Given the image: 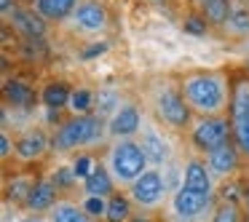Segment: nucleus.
Wrapping results in <instances>:
<instances>
[{
  "instance_id": "obj_2",
  "label": "nucleus",
  "mask_w": 249,
  "mask_h": 222,
  "mask_svg": "<svg viewBox=\"0 0 249 222\" xmlns=\"http://www.w3.org/2000/svg\"><path fill=\"white\" fill-rule=\"evenodd\" d=\"M107 137V118L97 113L89 115H70L59 126L51 129V142H54V153L67 155V153H86L94 147L105 145Z\"/></svg>"
},
{
  "instance_id": "obj_19",
  "label": "nucleus",
  "mask_w": 249,
  "mask_h": 222,
  "mask_svg": "<svg viewBox=\"0 0 249 222\" xmlns=\"http://www.w3.org/2000/svg\"><path fill=\"white\" fill-rule=\"evenodd\" d=\"M35 182H38V177H35V171H17L11 174V177L6 179V188H3V198H6V206H22L27 204L30 193H33Z\"/></svg>"
},
{
  "instance_id": "obj_13",
  "label": "nucleus",
  "mask_w": 249,
  "mask_h": 222,
  "mask_svg": "<svg viewBox=\"0 0 249 222\" xmlns=\"http://www.w3.org/2000/svg\"><path fill=\"white\" fill-rule=\"evenodd\" d=\"M206 166H209V171L217 177V182H225V179H233L238 171H241V163H244V155L241 150H238L236 142H228V145L217 147V150H212L209 155H204Z\"/></svg>"
},
{
  "instance_id": "obj_20",
  "label": "nucleus",
  "mask_w": 249,
  "mask_h": 222,
  "mask_svg": "<svg viewBox=\"0 0 249 222\" xmlns=\"http://www.w3.org/2000/svg\"><path fill=\"white\" fill-rule=\"evenodd\" d=\"M83 193L86 195H99V198H110L113 193H118V185H115V179L110 177L107 166H105L102 161H99L97 166L91 169V174L83 179Z\"/></svg>"
},
{
  "instance_id": "obj_1",
  "label": "nucleus",
  "mask_w": 249,
  "mask_h": 222,
  "mask_svg": "<svg viewBox=\"0 0 249 222\" xmlns=\"http://www.w3.org/2000/svg\"><path fill=\"white\" fill-rule=\"evenodd\" d=\"M179 88L193 115H228L233 83L220 70H196L179 78Z\"/></svg>"
},
{
  "instance_id": "obj_31",
  "label": "nucleus",
  "mask_w": 249,
  "mask_h": 222,
  "mask_svg": "<svg viewBox=\"0 0 249 222\" xmlns=\"http://www.w3.org/2000/svg\"><path fill=\"white\" fill-rule=\"evenodd\" d=\"M81 206L86 211L89 220H102L105 222V214H107V198H99V195H83L81 198Z\"/></svg>"
},
{
  "instance_id": "obj_7",
  "label": "nucleus",
  "mask_w": 249,
  "mask_h": 222,
  "mask_svg": "<svg viewBox=\"0 0 249 222\" xmlns=\"http://www.w3.org/2000/svg\"><path fill=\"white\" fill-rule=\"evenodd\" d=\"M49 153H54V142H51V131H46L43 126H27L14 139V155L22 166L43 163Z\"/></svg>"
},
{
  "instance_id": "obj_8",
  "label": "nucleus",
  "mask_w": 249,
  "mask_h": 222,
  "mask_svg": "<svg viewBox=\"0 0 249 222\" xmlns=\"http://www.w3.org/2000/svg\"><path fill=\"white\" fill-rule=\"evenodd\" d=\"M228 118L233 123V142L238 145L244 161H249V78L233 83V97Z\"/></svg>"
},
{
  "instance_id": "obj_22",
  "label": "nucleus",
  "mask_w": 249,
  "mask_h": 222,
  "mask_svg": "<svg viewBox=\"0 0 249 222\" xmlns=\"http://www.w3.org/2000/svg\"><path fill=\"white\" fill-rule=\"evenodd\" d=\"M137 206L134 201L129 198L126 190H118L107 198V214H105V222H131Z\"/></svg>"
},
{
  "instance_id": "obj_24",
  "label": "nucleus",
  "mask_w": 249,
  "mask_h": 222,
  "mask_svg": "<svg viewBox=\"0 0 249 222\" xmlns=\"http://www.w3.org/2000/svg\"><path fill=\"white\" fill-rule=\"evenodd\" d=\"M231 8H233V0H209L198 8V14L209 22V27H225Z\"/></svg>"
},
{
  "instance_id": "obj_33",
  "label": "nucleus",
  "mask_w": 249,
  "mask_h": 222,
  "mask_svg": "<svg viewBox=\"0 0 249 222\" xmlns=\"http://www.w3.org/2000/svg\"><path fill=\"white\" fill-rule=\"evenodd\" d=\"M97 166V161H94L91 155H89V150L86 153H75V161H72V169H75V174L81 179H86L89 174H91V169Z\"/></svg>"
},
{
  "instance_id": "obj_11",
  "label": "nucleus",
  "mask_w": 249,
  "mask_h": 222,
  "mask_svg": "<svg viewBox=\"0 0 249 222\" xmlns=\"http://www.w3.org/2000/svg\"><path fill=\"white\" fill-rule=\"evenodd\" d=\"M145 110L137 99H124L121 107L107 118V137L110 139H124V137H137L142 129Z\"/></svg>"
},
{
  "instance_id": "obj_27",
  "label": "nucleus",
  "mask_w": 249,
  "mask_h": 222,
  "mask_svg": "<svg viewBox=\"0 0 249 222\" xmlns=\"http://www.w3.org/2000/svg\"><path fill=\"white\" fill-rule=\"evenodd\" d=\"M124 99L126 97H121L115 88H97V94H94V113L102 115V118H110L121 107Z\"/></svg>"
},
{
  "instance_id": "obj_9",
  "label": "nucleus",
  "mask_w": 249,
  "mask_h": 222,
  "mask_svg": "<svg viewBox=\"0 0 249 222\" xmlns=\"http://www.w3.org/2000/svg\"><path fill=\"white\" fill-rule=\"evenodd\" d=\"M126 193H129L131 201H134L137 209H142V211L158 209V206H163V201L172 195L169 188H166V179H163L161 169H153V166L147 169V171L142 174V177L137 179Z\"/></svg>"
},
{
  "instance_id": "obj_38",
  "label": "nucleus",
  "mask_w": 249,
  "mask_h": 222,
  "mask_svg": "<svg viewBox=\"0 0 249 222\" xmlns=\"http://www.w3.org/2000/svg\"><path fill=\"white\" fill-rule=\"evenodd\" d=\"M17 222H51V220L46 214H27V211H24V217H19Z\"/></svg>"
},
{
  "instance_id": "obj_15",
  "label": "nucleus",
  "mask_w": 249,
  "mask_h": 222,
  "mask_svg": "<svg viewBox=\"0 0 249 222\" xmlns=\"http://www.w3.org/2000/svg\"><path fill=\"white\" fill-rule=\"evenodd\" d=\"M182 185L190 190H198V193H212L217 195V177L209 171L204 158L198 155H190L188 161L182 163Z\"/></svg>"
},
{
  "instance_id": "obj_35",
  "label": "nucleus",
  "mask_w": 249,
  "mask_h": 222,
  "mask_svg": "<svg viewBox=\"0 0 249 222\" xmlns=\"http://www.w3.org/2000/svg\"><path fill=\"white\" fill-rule=\"evenodd\" d=\"M107 51V43H91L86 51L81 54V59H94V56H102Z\"/></svg>"
},
{
  "instance_id": "obj_4",
  "label": "nucleus",
  "mask_w": 249,
  "mask_h": 222,
  "mask_svg": "<svg viewBox=\"0 0 249 222\" xmlns=\"http://www.w3.org/2000/svg\"><path fill=\"white\" fill-rule=\"evenodd\" d=\"M102 163L107 166L110 177L115 179L118 190H129L142 174L150 169L147 155L142 150L137 137H124V139H110V145L105 147Z\"/></svg>"
},
{
  "instance_id": "obj_30",
  "label": "nucleus",
  "mask_w": 249,
  "mask_h": 222,
  "mask_svg": "<svg viewBox=\"0 0 249 222\" xmlns=\"http://www.w3.org/2000/svg\"><path fill=\"white\" fill-rule=\"evenodd\" d=\"M17 56L27 65H38L49 56V46H46V40H19Z\"/></svg>"
},
{
  "instance_id": "obj_21",
  "label": "nucleus",
  "mask_w": 249,
  "mask_h": 222,
  "mask_svg": "<svg viewBox=\"0 0 249 222\" xmlns=\"http://www.w3.org/2000/svg\"><path fill=\"white\" fill-rule=\"evenodd\" d=\"M70 94H72V88L67 86L65 81H49L40 88V102H43L46 110L62 113V110H67V104H70Z\"/></svg>"
},
{
  "instance_id": "obj_5",
  "label": "nucleus",
  "mask_w": 249,
  "mask_h": 222,
  "mask_svg": "<svg viewBox=\"0 0 249 222\" xmlns=\"http://www.w3.org/2000/svg\"><path fill=\"white\" fill-rule=\"evenodd\" d=\"M185 137L196 155H209L212 150L233 139V123L228 115H196Z\"/></svg>"
},
{
  "instance_id": "obj_39",
  "label": "nucleus",
  "mask_w": 249,
  "mask_h": 222,
  "mask_svg": "<svg viewBox=\"0 0 249 222\" xmlns=\"http://www.w3.org/2000/svg\"><path fill=\"white\" fill-rule=\"evenodd\" d=\"M244 211H247V220H249V182L247 185H244Z\"/></svg>"
},
{
  "instance_id": "obj_41",
  "label": "nucleus",
  "mask_w": 249,
  "mask_h": 222,
  "mask_svg": "<svg viewBox=\"0 0 249 222\" xmlns=\"http://www.w3.org/2000/svg\"><path fill=\"white\" fill-rule=\"evenodd\" d=\"M244 3H247V6H249V0H244Z\"/></svg>"
},
{
  "instance_id": "obj_16",
  "label": "nucleus",
  "mask_w": 249,
  "mask_h": 222,
  "mask_svg": "<svg viewBox=\"0 0 249 222\" xmlns=\"http://www.w3.org/2000/svg\"><path fill=\"white\" fill-rule=\"evenodd\" d=\"M59 201H62V190L56 188L49 177H38L27 204H24V211H27V214H46L49 217V211L54 209Z\"/></svg>"
},
{
  "instance_id": "obj_37",
  "label": "nucleus",
  "mask_w": 249,
  "mask_h": 222,
  "mask_svg": "<svg viewBox=\"0 0 249 222\" xmlns=\"http://www.w3.org/2000/svg\"><path fill=\"white\" fill-rule=\"evenodd\" d=\"M131 222H158V220L153 217V211H142V209H137V211H134V217H131Z\"/></svg>"
},
{
  "instance_id": "obj_18",
  "label": "nucleus",
  "mask_w": 249,
  "mask_h": 222,
  "mask_svg": "<svg viewBox=\"0 0 249 222\" xmlns=\"http://www.w3.org/2000/svg\"><path fill=\"white\" fill-rule=\"evenodd\" d=\"M78 6H81V0H30V8L38 17H43L49 24L70 22L72 14L78 11Z\"/></svg>"
},
{
  "instance_id": "obj_3",
  "label": "nucleus",
  "mask_w": 249,
  "mask_h": 222,
  "mask_svg": "<svg viewBox=\"0 0 249 222\" xmlns=\"http://www.w3.org/2000/svg\"><path fill=\"white\" fill-rule=\"evenodd\" d=\"M147 113L158 120L166 131H188V126L193 123V110L188 107L182 97L179 81H156L147 88Z\"/></svg>"
},
{
  "instance_id": "obj_25",
  "label": "nucleus",
  "mask_w": 249,
  "mask_h": 222,
  "mask_svg": "<svg viewBox=\"0 0 249 222\" xmlns=\"http://www.w3.org/2000/svg\"><path fill=\"white\" fill-rule=\"evenodd\" d=\"M49 220L51 222H89V217H86V211H83L81 204H75V201H70V198H62L59 204L49 211Z\"/></svg>"
},
{
  "instance_id": "obj_6",
  "label": "nucleus",
  "mask_w": 249,
  "mask_h": 222,
  "mask_svg": "<svg viewBox=\"0 0 249 222\" xmlns=\"http://www.w3.org/2000/svg\"><path fill=\"white\" fill-rule=\"evenodd\" d=\"M137 139H140L142 150H145V155H147V163H150L153 169H161V166H166L169 161H174V145H172V139L166 137L163 126L158 123V120L147 113V110H145L142 129H140V134H137Z\"/></svg>"
},
{
  "instance_id": "obj_10",
  "label": "nucleus",
  "mask_w": 249,
  "mask_h": 222,
  "mask_svg": "<svg viewBox=\"0 0 249 222\" xmlns=\"http://www.w3.org/2000/svg\"><path fill=\"white\" fill-rule=\"evenodd\" d=\"M214 204L217 201H214L212 193H198V190H190V188H185V185L177 190V193H172V198H169L172 214L177 217V220H182V222H196L204 214H212Z\"/></svg>"
},
{
  "instance_id": "obj_36",
  "label": "nucleus",
  "mask_w": 249,
  "mask_h": 222,
  "mask_svg": "<svg viewBox=\"0 0 249 222\" xmlns=\"http://www.w3.org/2000/svg\"><path fill=\"white\" fill-rule=\"evenodd\" d=\"M19 3L17 0H0V14H3V19H8L14 14V8H17Z\"/></svg>"
},
{
  "instance_id": "obj_26",
  "label": "nucleus",
  "mask_w": 249,
  "mask_h": 222,
  "mask_svg": "<svg viewBox=\"0 0 249 222\" xmlns=\"http://www.w3.org/2000/svg\"><path fill=\"white\" fill-rule=\"evenodd\" d=\"M49 179L56 185V188L62 190V193H72V190L78 188V182L83 185V179L75 174V169H72V163H56L54 169H51Z\"/></svg>"
},
{
  "instance_id": "obj_34",
  "label": "nucleus",
  "mask_w": 249,
  "mask_h": 222,
  "mask_svg": "<svg viewBox=\"0 0 249 222\" xmlns=\"http://www.w3.org/2000/svg\"><path fill=\"white\" fill-rule=\"evenodd\" d=\"M11 155H14V142H11L8 129H3V134H0V158L3 161H11Z\"/></svg>"
},
{
  "instance_id": "obj_28",
  "label": "nucleus",
  "mask_w": 249,
  "mask_h": 222,
  "mask_svg": "<svg viewBox=\"0 0 249 222\" xmlns=\"http://www.w3.org/2000/svg\"><path fill=\"white\" fill-rule=\"evenodd\" d=\"M247 220V211L241 204H233V201H217L214 209L209 214V222H244Z\"/></svg>"
},
{
  "instance_id": "obj_42",
  "label": "nucleus",
  "mask_w": 249,
  "mask_h": 222,
  "mask_svg": "<svg viewBox=\"0 0 249 222\" xmlns=\"http://www.w3.org/2000/svg\"><path fill=\"white\" fill-rule=\"evenodd\" d=\"M89 222H94V220H89Z\"/></svg>"
},
{
  "instance_id": "obj_12",
  "label": "nucleus",
  "mask_w": 249,
  "mask_h": 222,
  "mask_svg": "<svg viewBox=\"0 0 249 222\" xmlns=\"http://www.w3.org/2000/svg\"><path fill=\"white\" fill-rule=\"evenodd\" d=\"M6 27L14 30L19 40H46V35H49V22L38 17L30 6L14 8V14L6 19Z\"/></svg>"
},
{
  "instance_id": "obj_40",
  "label": "nucleus",
  "mask_w": 249,
  "mask_h": 222,
  "mask_svg": "<svg viewBox=\"0 0 249 222\" xmlns=\"http://www.w3.org/2000/svg\"><path fill=\"white\" fill-rule=\"evenodd\" d=\"M193 3H196V8H201L204 3H209V0H193Z\"/></svg>"
},
{
  "instance_id": "obj_23",
  "label": "nucleus",
  "mask_w": 249,
  "mask_h": 222,
  "mask_svg": "<svg viewBox=\"0 0 249 222\" xmlns=\"http://www.w3.org/2000/svg\"><path fill=\"white\" fill-rule=\"evenodd\" d=\"M222 33L231 38H249V6L244 0H233L231 17H228Z\"/></svg>"
},
{
  "instance_id": "obj_32",
  "label": "nucleus",
  "mask_w": 249,
  "mask_h": 222,
  "mask_svg": "<svg viewBox=\"0 0 249 222\" xmlns=\"http://www.w3.org/2000/svg\"><path fill=\"white\" fill-rule=\"evenodd\" d=\"M182 30L188 35H206L209 33V22H206L198 11H190V14H185V19H182Z\"/></svg>"
},
{
  "instance_id": "obj_17",
  "label": "nucleus",
  "mask_w": 249,
  "mask_h": 222,
  "mask_svg": "<svg viewBox=\"0 0 249 222\" xmlns=\"http://www.w3.org/2000/svg\"><path fill=\"white\" fill-rule=\"evenodd\" d=\"M38 99H40V91H35L27 81H22V78H6V83H3V102H6V107L33 110Z\"/></svg>"
},
{
  "instance_id": "obj_14",
  "label": "nucleus",
  "mask_w": 249,
  "mask_h": 222,
  "mask_svg": "<svg viewBox=\"0 0 249 222\" xmlns=\"http://www.w3.org/2000/svg\"><path fill=\"white\" fill-rule=\"evenodd\" d=\"M107 22L110 17L102 0H81L78 11L70 19L72 30H78V33H102L107 27Z\"/></svg>"
},
{
  "instance_id": "obj_29",
  "label": "nucleus",
  "mask_w": 249,
  "mask_h": 222,
  "mask_svg": "<svg viewBox=\"0 0 249 222\" xmlns=\"http://www.w3.org/2000/svg\"><path fill=\"white\" fill-rule=\"evenodd\" d=\"M94 94L89 86H75L70 94V104H67V110H70L72 115H89L94 113Z\"/></svg>"
}]
</instances>
